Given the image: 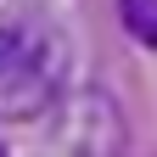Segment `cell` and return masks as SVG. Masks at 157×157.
I'll return each mask as SVG.
<instances>
[{"label": "cell", "mask_w": 157, "mask_h": 157, "mask_svg": "<svg viewBox=\"0 0 157 157\" xmlns=\"http://www.w3.org/2000/svg\"><path fill=\"white\" fill-rule=\"evenodd\" d=\"M67 39L45 23H0V118H34L62 90Z\"/></svg>", "instance_id": "6da1fadb"}, {"label": "cell", "mask_w": 157, "mask_h": 157, "mask_svg": "<svg viewBox=\"0 0 157 157\" xmlns=\"http://www.w3.org/2000/svg\"><path fill=\"white\" fill-rule=\"evenodd\" d=\"M56 135H62L67 146H78V151H124V146H129L124 118H118L112 95H101V90L67 95V124L56 129Z\"/></svg>", "instance_id": "7a4b0ae2"}, {"label": "cell", "mask_w": 157, "mask_h": 157, "mask_svg": "<svg viewBox=\"0 0 157 157\" xmlns=\"http://www.w3.org/2000/svg\"><path fill=\"white\" fill-rule=\"evenodd\" d=\"M118 23H124L146 51H157V0H118Z\"/></svg>", "instance_id": "3957f363"}]
</instances>
